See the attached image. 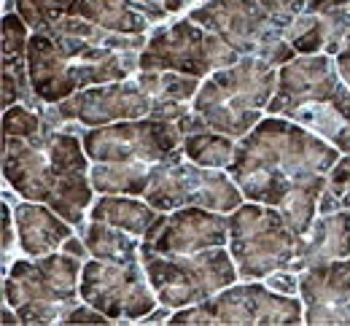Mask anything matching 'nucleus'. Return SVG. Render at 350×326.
I'll use <instances>...</instances> for the list:
<instances>
[{
	"label": "nucleus",
	"instance_id": "obj_19",
	"mask_svg": "<svg viewBox=\"0 0 350 326\" xmlns=\"http://www.w3.org/2000/svg\"><path fill=\"white\" fill-rule=\"evenodd\" d=\"M16 221H19V243L27 256H44L70 237V230L49 208L19 205Z\"/></svg>",
	"mask_w": 350,
	"mask_h": 326
},
{
	"label": "nucleus",
	"instance_id": "obj_11",
	"mask_svg": "<svg viewBox=\"0 0 350 326\" xmlns=\"http://www.w3.org/2000/svg\"><path fill=\"white\" fill-rule=\"evenodd\" d=\"M84 302L105 313L111 321L116 318H146L154 310V297L143 280L137 262L116 264V262H89L81 280Z\"/></svg>",
	"mask_w": 350,
	"mask_h": 326
},
{
	"label": "nucleus",
	"instance_id": "obj_2",
	"mask_svg": "<svg viewBox=\"0 0 350 326\" xmlns=\"http://www.w3.org/2000/svg\"><path fill=\"white\" fill-rule=\"evenodd\" d=\"M3 146V167L11 187L27 200H46L65 221L81 224L92 191L79 138L44 124L38 135L5 138Z\"/></svg>",
	"mask_w": 350,
	"mask_h": 326
},
{
	"label": "nucleus",
	"instance_id": "obj_7",
	"mask_svg": "<svg viewBox=\"0 0 350 326\" xmlns=\"http://www.w3.org/2000/svg\"><path fill=\"white\" fill-rule=\"evenodd\" d=\"M229 248L240 278H262L291 267L299 259L305 240L286 224L280 210L245 205L229 219Z\"/></svg>",
	"mask_w": 350,
	"mask_h": 326
},
{
	"label": "nucleus",
	"instance_id": "obj_37",
	"mask_svg": "<svg viewBox=\"0 0 350 326\" xmlns=\"http://www.w3.org/2000/svg\"><path fill=\"white\" fill-rule=\"evenodd\" d=\"M167 318H170V310H167V305H162L159 310L148 313V316L143 318V324H159V321H167Z\"/></svg>",
	"mask_w": 350,
	"mask_h": 326
},
{
	"label": "nucleus",
	"instance_id": "obj_27",
	"mask_svg": "<svg viewBox=\"0 0 350 326\" xmlns=\"http://www.w3.org/2000/svg\"><path fill=\"white\" fill-rule=\"evenodd\" d=\"M81 3L84 0H16V8L30 27L44 30L65 16H76Z\"/></svg>",
	"mask_w": 350,
	"mask_h": 326
},
{
	"label": "nucleus",
	"instance_id": "obj_25",
	"mask_svg": "<svg viewBox=\"0 0 350 326\" xmlns=\"http://www.w3.org/2000/svg\"><path fill=\"white\" fill-rule=\"evenodd\" d=\"M140 87L154 100H173L183 103L197 92V76H186L178 70H143Z\"/></svg>",
	"mask_w": 350,
	"mask_h": 326
},
{
	"label": "nucleus",
	"instance_id": "obj_34",
	"mask_svg": "<svg viewBox=\"0 0 350 326\" xmlns=\"http://www.w3.org/2000/svg\"><path fill=\"white\" fill-rule=\"evenodd\" d=\"M267 283H269V288H278V291H283V294H294V291H297V280L291 278L288 273H278V275H272Z\"/></svg>",
	"mask_w": 350,
	"mask_h": 326
},
{
	"label": "nucleus",
	"instance_id": "obj_23",
	"mask_svg": "<svg viewBox=\"0 0 350 326\" xmlns=\"http://www.w3.org/2000/svg\"><path fill=\"white\" fill-rule=\"evenodd\" d=\"M124 230L113 227L111 224H103V221H92V227L84 234V243L89 245L92 256L103 259V262H116V264H130L137 262V254H140V243L130 237V234H122Z\"/></svg>",
	"mask_w": 350,
	"mask_h": 326
},
{
	"label": "nucleus",
	"instance_id": "obj_35",
	"mask_svg": "<svg viewBox=\"0 0 350 326\" xmlns=\"http://www.w3.org/2000/svg\"><path fill=\"white\" fill-rule=\"evenodd\" d=\"M62 251H65V254H70V256H76V259H87L89 254H92L87 243H81L79 237H68V240L62 243Z\"/></svg>",
	"mask_w": 350,
	"mask_h": 326
},
{
	"label": "nucleus",
	"instance_id": "obj_9",
	"mask_svg": "<svg viewBox=\"0 0 350 326\" xmlns=\"http://www.w3.org/2000/svg\"><path fill=\"white\" fill-rule=\"evenodd\" d=\"M180 151L183 148H178L173 157H167L159 165L151 187L146 191L148 205H154L157 210L200 205V208H211L221 213H229L232 208L240 205V191L229 184V178H224L216 170L183 165Z\"/></svg>",
	"mask_w": 350,
	"mask_h": 326
},
{
	"label": "nucleus",
	"instance_id": "obj_32",
	"mask_svg": "<svg viewBox=\"0 0 350 326\" xmlns=\"http://www.w3.org/2000/svg\"><path fill=\"white\" fill-rule=\"evenodd\" d=\"M62 324H113L105 313H100L97 308H92V305H84V308H73L68 316H65V321Z\"/></svg>",
	"mask_w": 350,
	"mask_h": 326
},
{
	"label": "nucleus",
	"instance_id": "obj_12",
	"mask_svg": "<svg viewBox=\"0 0 350 326\" xmlns=\"http://www.w3.org/2000/svg\"><path fill=\"white\" fill-rule=\"evenodd\" d=\"M229 219L219 213H208L200 205L178 210L173 216L159 213L151 230L140 240V254H197L208 248H221L229 237Z\"/></svg>",
	"mask_w": 350,
	"mask_h": 326
},
{
	"label": "nucleus",
	"instance_id": "obj_10",
	"mask_svg": "<svg viewBox=\"0 0 350 326\" xmlns=\"http://www.w3.org/2000/svg\"><path fill=\"white\" fill-rule=\"evenodd\" d=\"M183 138L178 122L146 119L132 124H113L84 133L87 154L97 162H165L178 151Z\"/></svg>",
	"mask_w": 350,
	"mask_h": 326
},
{
	"label": "nucleus",
	"instance_id": "obj_26",
	"mask_svg": "<svg viewBox=\"0 0 350 326\" xmlns=\"http://www.w3.org/2000/svg\"><path fill=\"white\" fill-rule=\"evenodd\" d=\"M183 154L205 167H229V159L234 157V146L224 135H211L208 130H202V133L186 135Z\"/></svg>",
	"mask_w": 350,
	"mask_h": 326
},
{
	"label": "nucleus",
	"instance_id": "obj_28",
	"mask_svg": "<svg viewBox=\"0 0 350 326\" xmlns=\"http://www.w3.org/2000/svg\"><path fill=\"white\" fill-rule=\"evenodd\" d=\"M286 41L294 46V51L299 54H312L318 49H326L329 41V30H326V22L323 16H302V19H294L288 33H286Z\"/></svg>",
	"mask_w": 350,
	"mask_h": 326
},
{
	"label": "nucleus",
	"instance_id": "obj_18",
	"mask_svg": "<svg viewBox=\"0 0 350 326\" xmlns=\"http://www.w3.org/2000/svg\"><path fill=\"white\" fill-rule=\"evenodd\" d=\"M348 254H350V213H337V216L323 213V219L312 230V237L305 240V248H302L299 259L291 264V270L326 264V262L340 259V256H348Z\"/></svg>",
	"mask_w": 350,
	"mask_h": 326
},
{
	"label": "nucleus",
	"instance_id": "obj_20",
	"mask_svg": "<svg viewBox=\"0 0 350 326\" xmlns=\"http://www.w3.org/2000/svg\"><path fill=\"white\" fill-rule=\"evenodd\" d=\"M162 162H113L92 170V187L105 194H146Z\"/></svg>",
	"mask_w": 350,
	"mask_h": 326
},
{
	"label": "nucleus",
	"instance_id": "obj_13",
	"mask_svg": "<svg viewBox=\"0 0 350 326\" xmlns=\"http://www.w3.org/2000/svg\"><path fill=\"white\" fill-rule=\"evenodd\" d=\"M154 97L137 84H111L100 90H89L57 108H46V119L51 122H81L89 127H100L113 119H140L151 113Z\"/></svg>",
	"mask_w": 350,
	"mask_h": 326
},
{
	"label": "nucleus",
	"instance_id": "obj_17",
	"mask_svg": "<svg viewBox=\"0 0 350 326\" xmlns=\"http://www.w3.org/2000/svg\"><path fill=\"white\" fill-rule=\"evenodd\" d=\"M299 288L307 302V324H340L350 302V259L310 267Z\"/></svg>",
	"mask_w": 350,
	"mask_h": 326
},
{
	"label": "nucleus",
	"instance_id": "obj_36",
	"mask_svg": "<svg viewBox=\"0 0 350 326\" xmlns=\"http://www.w3.org/2000/svg\"><path fill=\"white\" fill-rule=\"evenodd\" d=\"M11 248V210L3 208V254H8Z\"/></svg>",
	"mask_w": 350,
	"mask_h": 326
},
{
	"label": "nucleus",
	"instance_id": "obj_38",
	"mask_svg": "<svg viewBox=\"0 0 350 326\" xmlns=\"http://www.w3.org/2000/svg\"><path fill=\"white\" fill-rule=\"evenodd\" d=\"M3 324H22V318H19V313H11V305L5 302V308H3Z\"/></svg>",
	"mask_w": 350,
	"mask_h": 326
},
{
	"label": "nucleus",
	"instance_id": "obj_21",
	"mask_svg": "<svg viewBox=\"0 0 350 326\" xmlns=\"http://www.w3.org/2000/svg\"><path fill=\"white\" fill-rule=\"evenodd\" d=\"M157 219H159V213L154 205H143V202L127 200V197H103L92 208V221H103V224L119 227L124 232L140 234V237L151 230V224Z\"/></svg>",
	"mask_w": 350,
	"mask_h": 326
},
{
	"label": "nucleus",
	"instance_id": "obj_39",
	"mask_svg": "<svg viewBox=\"0 0 350 326\" xmlns=\"http://www.w3.org/2000/svg\"><path fill=\"white\" fill-rule=\"evenodd\" d=\"M186 3H189V0H165V8H167V11H180Z\"/></svg>",
	"mask_w": 350,
	"mask_h": 326
},
{
	"label": "nucleus",
	"instance_id": "obj_16",
	"mask_svg": "<svg viewBox=\"0 0 350 326\" xmlns=\"http://www.w3.org/2000/svg\"><path fill=\"white\" fill-rule=\"evenodd\" d=\"M211 324H302L297 299L278 297L262 286L224 291L219 299L202 302Z\"/></svg>",
	"mask_w": 350,
	"mask_h": 326
},
{
	"label": "nucleus",
	"instance_id": "obj_1",
	"mask_svg": "<svg viewBox=\"0 0 350 326\" xmlns=\"http://www.w3.org/2000/svg\"><path fill=\"white\" fill-rule=\"evenodd\" d=\"M334 162L337 148L299 127L267 119L234 148L229 173L251 200L275 205L294 232L305 234L315 216V202L326 189L323 173Z\"/></svg>",
	"mask_w": 350,
	"mask_h": 326
},
{
	"label": "nucleus",
	"instance_id": "obj_14",
	"mask_svg": "<svg viewBox=\"0 0 350 326\" xmlns=\"http://www.w3.org/2000/svg\"><path fill=\"white\" fill-rule=\"evenodd\" d=\"M191 19L211 33L221 36L229 46L243 51H256L272 38L275 22L269 19L267 8L259 0H211L208 5L197 8Z\"/></svg>",
	"mask_w": 350,
	"mask_h": 326
},
{
	"label": "nucleus",
	"instance_id": "obj_5",
	"mask_svg": "<svg viewBox=\"0 0 350 326\" xmlns=\"http://www.w3.org/2000/svg\"><path fill=\"white\" fill-rule=\"evenodd\" d=\"M275 87V70L267 59H240L216 73L197 94L194 111L224 135H245L259 122V108Z\"/></svg>",
	"mask_w": 350,
	"mask_h": 326
},
{
	"label": "nucleus",
	"instance_id": "obj_4",
	"mask_svg": "<svg viewBox=\"0 0 350 326\" xmlns=\"http://www.w3.org/2000/svg\"><path fill=\"white\" fill-rule=\"evenodd\" d=\"M269 111L323 133L334 146L350 130V92L340 84L329 57L288 62L280 70V87L269 100Z\"/></svg>",
	"mask_w": 350,
	"mask_h": 326
},
{
	"label": "nucleus",
	"instance_id": "obj_8",
	"mask_svg": "<svg viewBox=\"0 0 350 326\" xmlns=\"http://www.w3.org/2000/svg\"><path fill=\"white\" fill-rule=\"evenodd\" d=\"M151 286L157 288L162 305L183 308L200 305L213 291L229 286L234 280V267L226 251H197L183 256H165V254H140Z\"/></svg>",
	"mask_w": 350,
	"mask_h": 326
},
{
	"label": "nucleus",
	"instance_id": "obj_31",
	"mask_svg": "<svg viewBox=\"0 0 350 326\" xmlns=\"http://www.w3.org/2000/svg\"><path fill=\"white\" fill-rule=\"evenodd\" d=\"M259 3L267 8V14L272 16V22H275L278 27L291 25L294 16L305 8V0H259Z\"/></svg>",
	"mask_w": 350,
	"mask_h": 326
},
{
	"label": "nucleus",
	"instance_id": "obj_30",
	"mask_svg": "<svg viewBox=\"0 0 350 326\" xmlns=\"http://www.w3.org/2000/svg\"><path fill=\"white\" fill-rule=\"evenodd\" d=\"M41 119L22 105H11L3 113V135L5 138H33L41 133Z\"/></svg>",
	"mask_w": 350,
	"mask_h": 326
},
{
	"label": "nucleus",
	"instance_id": "obj_3",
	"mask_svg": "<svg viewBox=\"0 0 350 326\" xmlns=\"http://www.w3.org/2000/svg\"><path fill=\"white\" fill-rule=\"evenodd\" d=\"M27 59L33 90L46 103H57L87 84L122 81L140 65L135 59L122 62V54L113 49L54 30H41L30 38Z\"/></svg>",
	"mask_w": 350,
	"mask_h": 326
},
{
	"label": "nucleus",
	"instance_id": "obj_29",
	"mask_svg": "<svg viewBox=\"0 0 350 326\" xmlns=\"http://www.w3.org/2000/svg\"><path fill=\"white\" fill-rule=\"evenodd\" d=\"M340 208H350V159H342L334 170H332V181L323 189V200H321V213H332Z\"/></svg>",
	"mask_w": 350,
	"mask_h": 326
},
{
	"label": "nucleus",
	"instance_id": "obj_22",
	"mask_svg": "<svg viewBox=\"0 0 350 326\" xmlns=\"http://www.w3.org/2000/svg\"><path fill=\"white\" fill-rule=\"evenodd\" d=\"M76 16L124 36H143L146 30V16L132 8L130 0H84Z\"/></svg>",
	"mask_w": 350,
	"mask_h": 326
},
{
	"label": "nucleus",
	"instance_id": "obj_24",
	"mask_svg": "<svg viewBox=\"0 0 350 326\" xmlns=\"http://www.w3.org/2000/svg\"><path fill=\"white\" fill-rule=\"evenodd\" d=\"M3 73H11L19 84L22 97L33 103L27 79H25V25H22V16H14V14L3 19Z\"/></svg>",
	"mask_w": 350,
	"mask_h": 326
},
{
	"label": "nucleus",
	"instance_id": "obj_6",
	"mask_svg": "<svg viewBox=\"0 0 350 326\" xmlns=\"http://www.w3.org/2000/svg\"><path fill=\"white\" fill-rule=\"evenodd\" d=\"M76 256H46L16 262L5 278V302L22 324H62L76 308Z\"/></svg>",
	"mask_w": 350,
	"mask_h": 326
},
{
	"label": "nucleus",
	"instance_id": "obj_15",
	"mask_svg": "<svg viewBox=\"0 0 350 326\" xmlns=\"http://www.w3.org/2000/svg\"><path fill=\"white\" fill-rule=\"evenodd\" d=\"M140 70H178L189 76H205L211 62V30L202 33L197 22H178L170 30L154 36V41L137 59Z\"/></svg>",
	"mask_w": 350,
	"mask_h": 326
},
{
	"label": "nucleus",
	"instance_id": "obj_33",
	"mask_svg": "<svg viewBox=\"0 0 350 326\" xmlns=\"http://www.w3.org/2000/svg\"><path fill=\"white\" fill-rule=\"evenodd\" d=\"M130 5L135 11H140L146 19H162L167 14V8L159 5V3H154V0H130Z\"/></svg>",
	"mask_w": 350,
	"mask_h": 326
}]
</instances>
